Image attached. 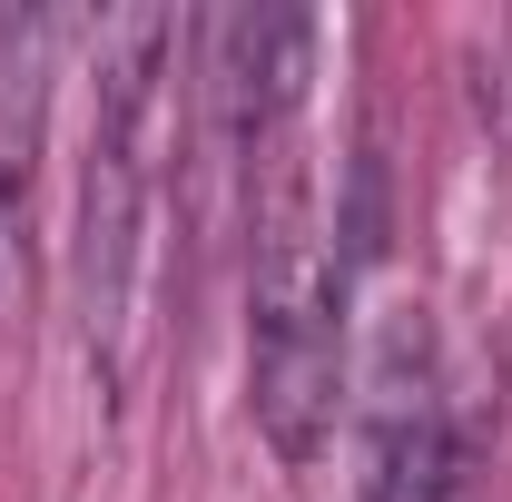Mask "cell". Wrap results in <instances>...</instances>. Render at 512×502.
<instances>
[{"label": "cell", "mask_w": 512, "mask_h": 502, "mask_svg": "<svg viewBox=\"0 0 512 502\" xmlns=\"http://www.w3.org/2000/svg\"><path fill=\"white\" fill-rule=\"evenodd\" d=\"M365 502H453V424L424 306H394L365 365Z\"/></svg>", "instance_id": "obj_3"}, {"label": "cell", "mask_w": 512, "mask_h": 502, "mask_svg": "<svg viewBox=\"0 0 512 502\" xmlns=\"http://www.w3.org/2000/svg\"><path fill=\"white\" fill-rule=\"evenodd\" d=\"M50 79H60V20L50 10H0V325H20L30 286H40Z\"/></svg>", "instance_id": "obj_4"}, {"label": "cell", "mask_w": 512, "mask_h": 502, "mask_svg": "<svg viewBox=\"0 0 512 502\" xmlns=\"http://www.w3.org/2000/svg\"><path fill=\"white\" fill-rule=\"evenodd\" d=\"M247 168V424L286 473H306L335 434V384H345V345H335L345 276L325 247L306 138L276 128Z\"/></svg>", "instance_id": "obj_1"}, {"label": "cell", "mask_w": 512, "mask_h": 502, "mask_svg": "<svg viewBox=\"0 0 512 502\" xmlns=\"http://www.w3.org/2000/svg\"><path fill=\"white\" fill-rule=\"evenodd\" d=\"M168 10H119L89 40V158H79V345L99 394L138 365V266H148V207H158V138H168Z\"/></svg>", "instance_id": "obj_2"}]
</instances>
